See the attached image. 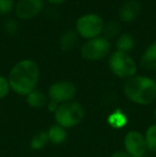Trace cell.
I'll return each instance as SVG.
<instances>
[{"instance_id":"1","label":"cell","mask_w":156,"mask_h":157,"mask_svg":"<svg viewBox=\"0 0 156 157\" xmlns=\"http://www.w3.org/2000/svg\"><path fill=\"white\" fill-rule=\"evenodd\" d=\"M40 79V66L32 59H23L12 66L8 75L10 88L18 95L27 96L36 89Z\"/></svg>"},{"instance_id":"2","label":"cell","mask_w":156,"mask_h":157,"mask_svg":"<svg viewBox=\"0 0 156 157\" xmlns=\"http://www.w3.org/2000/svg\"><path fill=\"white\" fill-rule=\"evenodd\" d=\"M127 98L137 105H150L156 99V82L144 75H136L127 79L123 86Z\"/></svg>"},{"instance_id":"3","label":"cell","mask_w":156,"mask_h":157,"mask_svg":"<svg viewBox=\"0 0 156 157\" xmlns=\"http://www.w3.org/2000/svg\"><path fill=\"white\" fill-rule=\"evenodd\" d=\"M105 23L104 18L97 13H85L76 19L74 30L80 39L88 41L103 35Z\"/></svg>"},{"instance_id":"4","label":"cell","mask_w":156,"mask_h":157,"mask_svg":"<svg viewBox=\"0 0 156 157\" xmlns=\"http://www.w3.org/2000/svg\"><path fill=\"white\" fill-rule=\"evenodd\" d=\"M108 67L118 78L127 80L137 75L138 64L127 52L112 50L108 57Z\"/></svg>"},{"instance_id":"5","label":"cell","mask_w":156,"mask_h":157,"mask_svg":"<svg viewBox=\"0 0 156 157\" xmlns=\"http://www.w3.org/2000/svg\"><path fill=\"white\" fill-rule=\"evenodd\" d=\"M112 44L109 39L104 35L92 40L85 41L80 46V56L82 59L91 62L101 61L109 57L112 52Z\"/></svg>"},{"instance_id":"6","label":"cell","mask_w":156,"mask_h":157,"mask_svg":"<svg viewBox=\"0 0 156 157\" xmlns=\"http://www.w3.org/2000/svg\"><path fill=\"white\" fill-rule=\"evenodd\" d=\"M85 117V109L77 101L60 104L55 111L57 124L63 128H71L78 125Z\"/></svg>"},{"instance_id":"7","label":"cell","mask_w":156,"mask_h":157,"mask_svg":"<svg viewBox=\"0 0 156 157\" xmlns=\"http://www.w3.org/2000/svg\"><path fill=\"white\" fill-rule=\"evenodd\" d=\"M77 88L72 81L59 80L54 82L48 88V98L50 101L58 104H64L72 101L76 96Z\"/></svg>"},{"instance_id":"8","label":"cell","mask_w":156,"mask_h":157,"mask_svg":"<svg viewBox=\"0 0 156 157\" xmlns=\"http://www.w3.org/2000/svg\"><path fill=\"white\" fill-rule=\"evenodd\" d=\"M44 0H17L15 2L14 13L16 19L31 21L38 17L44 10Z\"/></svg>"},{"instance_id":"9","label":"cell","mask_w":156,"mask_h":157,"mask_svg":"<svg viewBox=\"0 0 156 157\" xmlns=\"http://www.w3.org/2000/svg\"><path fill=\"white\" fill-rule=\"evenodd\" d=\"M125 152L131 157H143L146 153V144L144 136L137 130H131L124 137Z\"/></svg>"},{"instance_id":"10","label":"cell","mask_w":156,"mask_h":157,"mask_svg":"<svg viewBox=\"0 0 156 157\" xmlns=\"http://www.w3.org/2000/svg\"><path fill=\"white\" fill-rule=\"evenodd\" d=\"M140 12H141V3L138 0H127L119 9V21L123 24L133 23L140 15Z\"/></svg>"},{"instance_id":"11","label":"cell","mask_w":156,"mask_h":157,"mask_svg":"<svg viewBox=\"0 0 156 157\" xmlns=\"http://www.w3.org/2000/svg\"><path fill=\"white\" fill-rule=\"evenodd\" d=\"M79 40H80V37L78 36L75 30L69 29L61 34L60 40H59V46H60L62 52H73L77 47Z\"/></svg>"},{"instance_id":"12","label":"cell","mask_w":156,"mask_h":157,"mask_svg":"<svg viewBox=\"0 0 156 157\" xmlns=\"http://www.w3.org/2000/svg\"><path fill=\"white\" fill-rule=\"evenodd\" d=\"M140 65L148 71H156V41H153L143 50L140 57Z\"/></svg>"},{"instance_id":"13","label":"cell","mask_w":156,"mask_h":157,"mask_svg":"<svg viewBox=\"0 0 156 157\" xmlns=\"http://www.w3.org/2000/svg\"><path fill=\"white\" fill-rule=\"evenodd\" d=\"M136 41L131 34L127 32H121L117 39L115 40V50H119L122 52H129L135 48Z\"/></svg>"},{"instance_id":"14","label":"cell","mask_w":156,"mask_h":157,"mask_svg":"<svg viewBox=\"0 0 156 157\" xmlns=\"http://www.w3.org/2000/svg\"><path fill=\"white\" fill-rule=\"evenodd\" d=\"M26 101L31 108H36V109H40V108L44 107L47 103V97L46 95L40 90H33L30 92L29 94L26 96Z\"/></svg>"},{"instance_id":"15","label":"cell","mask_w":156,"mask_h":157,"mask_svg":"<svg viewBox=\"0 0 156 157\" xmlns=\"http://www.w3.org/2000/svg\"><path fill=\"white\" fill-rule=\"evenodd\" d=\"M47 134H48L49 141L55 143V144H61V143H63L67 140V137L65 128L61 127V126H59L58 124L51 126V127L48 129Z\"/></svg>"},{"instance_id":"16","label":"cell","mask_w":156,"mask_h":157,"mask_svg":"<svg viewBox=\"0 0 156 157\" xmlns=\"http://www.w3.org/2000/svg\"><path fill=\"white\" fill-rule=\"evenodd\" d=\"M121 34V23L118 21H109L105 23L103 35L111 41V39H117Z\"/></svg>"},{"instance_id":"17","label":"cell","mask_w":156,"mask_h":157,"mask_svg":"<svg viewBox=\"0 0 156 157\" xmlns=\"http://www.w3.org/2000/svg\"><path fill=\"white\" fill-rule=\"evenodd\" d=\"M48 142H49V138H48L47 132L41 130V132H39L38 134H36L32 137L31 142H30V147L34 151H39V150L43 149Z\"/></svg>"},{"instance_id":"18","label":"cell","mask_w":156,"mask_h":157,"mask_svg":"<svg viewBox=\"0 0 156 157\" xmlns=\"http://www.w3.org/2000/svg\"><path fill=\"white\" fill-rule=\"evenodd\" d=\"M127 118L120 109H117L108 117V124L113 128H122L126 125Z\"/></svg>"},{"instance_id":"19","label":"cell","mask_w":156,"mask_h":157,"mask_svg":"<svg viewBox=\"0 0 156 157\" xmlns=\"http://www.w3.org/2000/svg\"><path fill=\"white\" fill-rule=\"evenodd\" d=\"M144 140H146V150L152 153H156V124L151 125L146 129Z\"/></svg>"},{"instance_id":"20","label":"cell","mask_w":156,"mask_h":157,"mask_svg":"<svg viewBox=\"0 0 156 157\" xmlns=\"http://www.w3.org/2000/svg\"><path fill=\"white\" fill-rule=\"evenodd\" d=\"M3 31L6 32V35H15L19 30V25L18 21H16V18H12V17H6L3 21Z\"/></svg>"},{"instance_id":"21","label":"cell","mask_w":156,"mask_h":157,"mask_svg":"<svg viewBox=\"0 0 156 157\" xmlns=\"http://www.w3.org/2000/svg\"><path fill=\"white\" fill-rule=\"evenodd\" d=\"M15 2V0H0V16L6 17L13 13Z\"/></svg>"},{"instance_id":"22","label":"cell","mask_w":156,"mask_h":157,"mask_svg":"<svg viewBox=\"0 0 156 157\" xmlns=\"http://www.w3.org/2000/svg\"><path fill=\"white\" fill-rule=\"evenodd\" d=\"M10 91H11V88L8 80V77H4L2 75H0V99L4 98Z\"/></svg>"},{"instance_id":"23","label":"cell","mask_w":156,"mask_h":157,"mask_svg":"<svg viewBox=\"0 0 156 157\" xmlns=\"http://www.w3.org/2000/svg\"><path fill=\"white\" fill-rule=\"evenodd\" d=\"M45 1L48 4H50V6H61V4H63L67 0H45Z\"/></svg>"},{"instance_id":"24","label":"cell","mask_w":156,"mask_h":157,"mask_svg":"<svg viewBox=\"0 0 156 157\" xmlns=\"http://www.w3.org/2000/svg\"><path fill=\"white\" fill-rule=\"evenodd\" d=\"M110 157H131V155H129L127 152H116V153H113L112 155H111Z\"/></svg>"},{"instance_id":"25","label":"cell","mask_w":156,"mask_h":157,"mask_svg":"<svg viewBox=\"0 0 156 157\" xmlns=\"http://www.w3.org/2000/svg\"><path fill=\"white\" fill-rule=\"evenodd\" d=\"M153 117H154V120H155V122H156V109L154 110V114H153ZM156 124V123H155Z\"/></svg>"},{"instance_id":"26","label":"cell","mask_w":156,"mask_h":157,"mask_svg":"<svg viewBox=\"0 0 156 157\" xmlns=\"http://www.w3.org/2000/svg\"><path fill=\"white\" fill-rule=\"evenodd\" d=\"M154 80H155V82H156V75H155V78H154Z\"/></svg>"}]
</instances>
